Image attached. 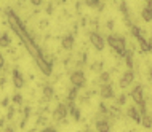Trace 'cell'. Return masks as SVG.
<instances>
[{
	"label": "cell",
	"mask_w": 152,
	"mask_h": 132,
	"mask_svg": "<svg viewBox=\"0 0 152 132\" xmlns=\"http://www.w3.org/2000/svg\"><path fill=\"white\" fill-rule=\"evenodd\" d=\"M5 14H7V19H8L10 27L13 29V32L19 37V40H21L23 45L26 46V49L29 51V54L32 56V59H34V62L37 64V67L40 69V72H42L45 76H50L51 72H53V62H51V59L43 54L42 48L39 46V43L35 42V38L32 37V34L26 29L24 22L19 19V16L16 14L11 8H7Z\"/></svg>",
	"instance_id": "6da1fadb"
},
{
	"label": "cell",
	"mask_w": 152,
	"mask_h": 132,
	"mask_svg": "<svg viewBox=\"0 0 152 132\" xmlns=\"http://www.w3.org/2000/svg\"><path fill=\"white\" fill-rule=\"evenodd\" d=\"M107 45L117 53L118 57H125V54H126V43H125V38H123L122 35H115V34L109 35L107 37Z\"/></svg>",
	"instance_id": "7a4b0ae2"
},
{
	"label": "cell",
	"mask_w": 152,
	"mask_h": 132,
	"mask_svg": "<svg viewBox=\"0 0 152 132\" xmlns=\"http://www.w3.org/2000/svg\"><path fill=\"white\" fill-rule=\"evenodd\" d=\"M71 81H72V86H75L77 89H82L85 84H87V78H85V73L80 72V70H75V72L71 73Z\"/></svg>",
	"instance_id": "3957f363"
},
{
	"label": "cell",
	"mask_w": 152,
	"mask_h": 132,
	"mask_svg": "<svg viewBox=\"0 0 152 132\" xmlns=\"http://www.w3.org/2000/svg\"><path fill=\"white\" fill-rule=\"evenodd\" d=\"M88 37H90V42H91V45L98 49V51H102V49H104L106 42H104V38H102L98 32H90Z\"/></svg>",
	"instance_id": "277c9868"
},
{
	"label": "cell",
	"mask_w": 152,
	"mask_h": 132,
	"mask_svg": "<svg viewBox=\"0 0 152 132\" xmlns=\"http://www.w3.org/2000/svg\"><path fill=\"white\" fill-rule=\"evenodd\" d=\"M67 118V105L66 104H59L53 111V119L55 121H64Z\"/></svg>",
	"instance_id": "5b68a950"
},
{
	"label": "cell",
	"mask_w": 152,
	"mask_h": 132,
	"mask_svg": "<svg viewBox=\"0 0 152 132\" xmlns=\"http://www.w3.org/2000/svg\"><path fill=\"white\" fill-rule=\"evenodd\" d=\"M131 99H133L134 102H136L138 105H141V104H144V89H142V86L141 84H138V86H134L133 91H131Z\"/></svg>",
	"instance_id": "8992f818"
},
{
	"label": "cell",
	"mask_w": 152,
	"mask_h": 132,
	"mask_svg": "<svg viewBox=\"0 0 152 132\" xmlns=\"http://www.w3.org/2000/svg\"><path fill=\"white\" fill-rule=\"evenodd\" d=\"M11 78H13V84L16 89H21L24 86V76L23 73L19 72L18 69H13V72H11Z\"/></svg>",
	"instance_id": "52a82bcc"
},
{
	"label": "cell",
	"mask_w": 152,
	"mask_h": 132,
	"mask_svg": "<svg viewBox=\"0 0 152 132\" xmlns=\"http://www.w3.org/2000/svg\"><path fill=\"white\" fill-rule=\"evenodd\" d=\"M99 94H101L102 99H112L114 96H115V94H114V88L110 86V83H107V84H101Z\"/></svg>",
	"instance_id": "ba28073f"
},
{
	"label": "cell",
	"mask_w": 152,
	"mask_h": 132,
	"mask_svg": "<svg viewBox=\"0 0 152 132\" xmlns=\"http://www.w3.org/2000/svg\"><path fill=\"white\" fill-rule=\"evenodd\" d=\"M133 80H134V73H133V70H128V72H125V75H123V76H122V80H120V88H128Z\"/></svg>",
	"instance_id": "9c48e42d"
},
{
	"label": "cell",
	"mask_w": 152,
	"mask_h": 132,
	"mask_svg": "<svg viewBox=\"0 0 152 132\" xmlns=\"http://www.w3.org/2000/svg\"><path fill=\"white\" fill-rule=\"evenodd\" d=\"M96 129H98V132H109L110 131V123L106 118H99L96 121Z\"/></svg>",
	"instance_id": "30bf717a"
},
{
	"label": "cell",
	"mask_w": 152,
	"mask_h": 132,
	"mask_svg": "<svg viewBox=\"0 0 152 132\" xmlns=\"http://www.w3.org/2000/svg\"><path fill=\"white\" fill-rule=\"evenodd\" d=\"M61 45H63L64 49H67V51H71L74 48V35L72 34H67L63 37V40H61Z\"/></svg>",
	"instance_id": "8fae6325"
},
{
	"label": "cell",
	"mask_w": 152,
	"mask_h": 132,
	"mask_svg": "<svg viewBox=\"0 0 152 132\" xmlns=\"http://www.w3.org/2000/svg\"><path fill=\"white\" fill-rule=\"evenodd\" d=\"M67 113H71L72 118L75 119V121H79V119H80V110L77 108L75 102H69V104H67Z\"/></svg>",
	"instance_id": "7c38bea8"
},
{
	"label": "cell",
	"mask_w": 152,
	"mask_h": 132,
	"mask_svg": "<svg viewBox=\"0 0 152 132\" xmlns=\"http://www.w3.org/2000/svg\"><path fill=\"white\" fill-rule=\"evenodd\" d=\"M120 11H122L123 18H125V22L128 24V27H130L131 26V22H130V11H128V6H126L125 0H122V2H120Z\"/></svg>",
	"instance_id": "4fadbf2b"
},
{
	"label": "cell",
	"mask_w": 152,
	"mask_h": 132,
	"mask_svg": "<svg viewBox=\"0 0 152 132\" xmlns=\"http://www.w3.org/2000/svg\"><path fill=\"white\" fill-rule=\"evenodd\" d=\"M128 116L133 119L134 123H141V113H139L134 107H130V108H128Z\"/></svg>",
	"instance_id": "5bb4252c"
},
{
	"label": "cell",
	"mask_w": 152,
	"mask_h": 132,
	"mask_svg": "<svg viewBox=\"0 0 152 132\" xmlns=\"http://www.w3.org/2000/svg\"><path fill=\"white\" fill-rule=\"evenodd\" d=\"M42 94H43V97L47 99V100H50V99L55 96V89H53L50 84H45L43 89H42Z\"/></svg>",
	"instance_id": "9a60e30c"
},
{
	"label": "cell",
	"mask_w": 152,
	"mask_h": 132,
	"mask_svg": "<svg viewBox=\"0 0 152 132\" xmlns=\"http://www.w3.org/2000/svg\"><path fill=\"white\" fill-rule=\"evenodd\" d=\"M141 124L146 127V129H151L152 127V116L149 113H144V115H141Z\"/></svg>",
	"instance_id": "2e32d148"
},
{
	"label": "cell",
	"mask_w": 152,
	"mask_h": 132,
	"mask_svg": "<svg viewBox=\"0 0 152 132\" xmlns=\"http://www.w3.org/2000/svg\"><path fill=\"white\" fill-rule=\"evenodd\" d=\"M138 42H139V46H141V49H142V51L149 53L151 49H152V45L149 43V40H146V38H144V37H141V38H139Z\"/></svg>",
	"instance_id": "e0dca14e"
},
{
	"label": "cell",
	"mask_w": 152,
	"mask_h": 132,
	"mask_svg": "<svg viewBox=\"0 0 152 132\" xmlns=\"http://www.w3.org/2000/svg\"><path fill=\"white\" fill-rule=\"evenodd\" d=\"M85 5L90 6V8H96V10H102V3L101 0H85Z\"/></svg>",
	"instance_id": "ac0fdd59"
},
{
	"label": "cell",
	"mask_w": 152,
	"mask_h": 132,
	"mask_svg": "<svg viewBox=\"0 0 152 132\" xmlns=\"http://www.w3.org/2000/svg\"><path fill=\"white\" fill-rule=\"evenodd\" d=\"M10 43H11V38H10V35H8V34H2V35H0V46H2V48L10 46Z\"/></svg>",
	"instance_id": "d6986e66"
},
{
	"label": "cell",
	"mask_w": 152,
	"mask_h": 132,
	"mask_svg": "<svg viewBox=\"0 0 152 132\" xmlns=\"http://www.w3.org/2000/svg\"><path fill=\"white\" fill-rule=\"evenodd\" d=\"M77 92H79V89H77L75 86H72V88L69 89V94H67V104H69V102H75Z\"/></svg>",
	"instance_id": "ffe728a7"
},
{
	"label": "cell",
	"mask_w": 152,
	"mask_h": 132,
	"mask_svg": "<svg viewBox=\"0 0 152 132\" xmlns=\"http://www.w3.org/2000/svg\"><path fill=\"white\" fill-rule=\"evenodd\" d=\"M130 30H131V34L134 35V38H136V40H139L141 37H144V35H142V32H141V29H139L138 26H134V24H131V26H130Z\"/></svg>",
	"instance_id": "44dd1931"
},
{
	"label": "cell",
	"mask_w": 152,
	"mask_h": 132,
	"mask_svg": "<svg viewBox=\"0 0 152 132\" xmlns=\"http://www.w3.org/2000/svg\"><path fill=\"white\" fill-rule=\"evenodd\" d=\"M133 53L130 51V49H126V54H125V61H126V65H128V69L131 70L133 69Z\"/></svg>",
	"instance_id": "7402d4cb"
},
{
	"label": "cell",
	"mask_w": 152,
	"mask_h": 132,
	"mask_svg": "<svg viewBox=\"0 0 152 132\" xmlns=\"http://www.w3.org/2000/svg\"><path fill=\"white\" fill-rule=\"evenodd\" d=\"M142 19H144V21H152V10L151 8H144V10H142Z\"/></svg>",
	"instance_id": "603a6c76"
},
{
	"label": "cell",
	"mask_w": 152,
	"mask_h": 132,
	"mask_svg": "<svg viewBox=\"0 0 152 132\" xmlns=\"http://www.w3.org/2000/svg\"><path fill=\"white\" fill-rule=\"evenodd\" d=\"M109 73L107 72H104V73H101V76H99V83L101 84H107L109 83Z\"/></svg>",
	"instance_id": "cb8c5ba5"
},
{
	"label": "cell",
	"mask_w": 152,
	"mask_h": 132,
	"mask_svg": "<svg viewBox=\"0 0 152 132\" xmlns=\"http://www.w3.org/2000/svg\"><path fill=\"white\" fill-rule=\"evenodd\" d=\"M11 100H13L16 105H23V96H21V94H15Z\"/></svg>",
	"instance_id": "d4e9b609"
},
{
	"label": "cell",
	"mask_w": 152,
	"mask_h": 132,
	"mask_svg": "<svg viewBox=\"0 0 152 132\" xmlns=\"http://www.w3.org/2000/svg\"><path fill=\"white\" fill-rule=\"evenodd\" d=\"M40 132H58V131H56V129H55V127H51V126H48V127H43V129H42V131H40Z\"/></svg>",
	"instance_id": "484cf974"
},
{
	"label": "cell",
	"mask_w": 152,
	"mask_h": 132,
	"mask_svg": "<svg viewBox=\"0 0 152 132\" xmlns=\"http://www.w3.org/2000/svg\"><path fill=\"white\" fill-rule=\"evenodd\" d=\"M42 2H43V0H31V3L34 6H40V5H42Z\"/></svg>",
	"instance_id": "4316f807"
},
{
	"label": "cell",
	"mask_w": 152,
	"mask_h": 132,
	"mask_svg": "<svg viewBox=\"0 0 152 132\" xmlns=\"http://www.w3.org/2000/svg\"><path fill=\"white\" fill-rule=\"evenodd\" d=\"M3 65H5V59H3V56H2V53H0V72H2V69H3Z\"/></svg>",
	"instance_id": "83f0119b"
},
{
	"label": "cell",
	"mask_w": 152,
	"mask_h": 132,
	"mask_svg": "<svg viewBox=\"0 0 152 132\" xmlns=\"http://www.w3.org/2000/svg\"><path fill=\"white\" fill-rule=\"evenodd\" d=\"M118 104H120V105H123V104H125V96H120V97H118Z\"/></svg>",
	"instance_id": "f1b7e54d"
},
{
	"label": "cell",
	"mask_w": 152,
	"mask_h": 132,
	"mask_svg": "<svg viewBox=\"0 0 152 132\" xmlns=\"http://www.w3.org/2000/svg\"><path fill=\"white\" fill-rule=\"evenodd\" d=\"M3 132H15V129L11 126H8V127H5V129H3Z\"/></svg>",
	"instance_id": "f546056e"
},
{
	"label": "cell",
	"mask_w": 152,
	"mask_h": 132,
	"mask_svg": "<svg viewBox=\"0 0 152 132\" xmlns=\"http://www.w3.org/2000/svg\"><path fill=\"white\" fill-rule=\"evenodd\" d=\"M13 113H15V108H10V111H8V118H13Z\"/></svg>",
	"instance_id": "4dcf8cb0"
},
{
	"label": "cell",
	"mask_w": 152,
	"mask_h": 132,
	"mask_svg": "<svg viewBox=\"0 0 152 132\" xmlns=\"http://www.w3.org/2000/svg\"><path fill=\"white\" fill-rule=\"evenodd\" d=\"M2 105H3V107L8 105V99H3V100H2Z\"/></svg>",
	"instance_id": "1f68e13d"
},
{
	"label": "cell",
	"mask_w": 152,
	"mask_h": 132,
	"mask_svg": "<svg viewBox=\"0 0 152 132\" xmlns=\"http://www.w3.org/2000/svg\"><path fill=\"white\" fill-rule=\"evenodd\" d=\"M107 27H109V29H112V27H114V22H112V21H109V22H107Z\"/></svg>",
	"instance_id": "d6a6232c"
},
{
	"label": "cell",
	"mask_w": 152,
	"mask_h": 132,
	"mask_svg": "<svg viewBox=\"0 0 152 132\" xmlns=\"http://www.w3.org/2000/svg\"><path fill=\"white\" fill-rule=\"evenodd\" d=\"M3 124H5V119L2 118V119H0V126H3Z\"/></svg>",
	"instance_id": "836d02e7"
},
{
	"label": "cell",
	"mask_w": 152,
	"mask_h": 132,
	"mask_svg": "<svg viewBox=\"0 0 152 132\" xmlns=\"http://www.w3.org/2000/svg\"><path fill=\"white\" fill-rule=\"evenodd\" d=\"M59 2H66V0H59Z\"/></svg>",
	"instance_id": "e575fe53"
}]
</instances>
